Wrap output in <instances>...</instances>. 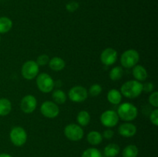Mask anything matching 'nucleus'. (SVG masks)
<instances>
[{"label":"nucleus","instance_id":"obj_1","mask_svg":"<svg viewBox=\"0 0 158 157\" xmlns=\"http://www.w3.org/2000/svg\"><path fill=\"white\" fill-rule=\"evenodd\" d=\"M120 93L128 99H136L143 92V84L137 80H130L120 87Z\"/></svg>","mask_w":158,"mask_h":157},{"label":"nucleus","instance_id":"obj_2","mask_svg":"<svg viewBox=\"0 0 158 157\" xmlns=\"http://www.w3.org/2000/svg\"><path fill=\"white\" fill-rule=\"evenodd\" d=\"M119 119L125 122H131L135 119L138 115V109L131 103H123L118 107L117 112Z\"/></svg>","mask_w":158,"mask_h":157},{"label":"nucleus","instance_id":"obj_3","mask_svg":"<svg viewBox=\"0 0 158 157\" xmlns=\"http://www.w3.org/2000/svg\"><path fill=\"white\" fill-rule=\"evenodd\" d=\"M36 85L40 92L43 93H49L53 89L55 83L49 74L42 72L38 74L36 76Z\"/></svg>","mask_w":158,"mask_h":157},{"label":"nucleus","instance_id":"obj_4","mask_svg":"<svg viewBox=\"0 0 158 157\" xmlns=\"http://www.w3.org/2000/svg\"><path fill=\"white\" fill-rule=\"evenodd\" d=\"M140 60V54L135 49H128L123 52L120 57V63L124 68L131 69L137 65Z\"/></svg>","mask_w":158,"mask_h":157},{"label":"nucleus","instance_id":"obj_5","mask_svg":"<svg viewBox=\"0 0 158 157\" xmlns=\"http://www.w3.org/2000/svg\"><path fill=\"white\" fill-rule=\"evenodd\" d=\"M9 137L12 144L15 146H23L27 141V133L21 126H15L9 133Z\"/></svg>","mask_w":158,"mask_h":157},{"label":"nucleus","instance_id":"obj_6","mask_svg":"<svg viewBox=\"0 0 158 157\" xmlns=\"http://www.w3.org/2000/svg\"><path fill=\"white\" fill-rule=\"evenodd\" d=\"M63 132H64L65 136L73 142L80 141L84 135V131L83 128L78 124H74V123L67 125L64 128Z\"/></svg>","mask_w":158,"mask_h":157},{"label":"nucleus","instance_id":"obj_7","mask_svg":"<svg viewBox=\"0 0 158 157\" xmlns=\"http://www.w3.org/2000/svg\"><path fill=\"white\" fill-rule=\"evenodd\" d=\"M40 72V66L36 62L33 60H29L26 62L22 66L21 73L24 78L27 80H32L38 75Z\"/></svg>","mask_w":158,"mask_h":157},{"label":"nucleus","instance_id":"obj_8","mask_svg":"<svg viewBox=\"0 0 158 157\" xmlns=\"http://www.w3.org/2000/svg\"><path fill=\"white\" fill-rule=\"evenodd\" d=\"M40 112L42 115L48 119H54L60 114L58 105L52 101H45L40 106Z\"/></svg>","mask_w":158,"mask_h":157},{"label":"nucleus","instance_id":"obj_9","mask_svg":"<svg viewBox=\"0 0 158 157\" xmlns=\"http://www.w3.org/2000/svg\"><path fill=\"white\" fill-rule=\"evenodd\" d=\"M68 97L73 103H83L87 99L88 92L83 86H76L69 89Z\"/></svg>","mask_w":158,"mask_h":157},{"label":"nucleus","instance_id":"obj_10","mask_svg":"<svg viewBox=\"0 0 158 157\" xmlns=\"http://www.w3.org/2000/svg\"><path fill=\"white\" fill-rule=\"evenodd\" d=\"M100 123L107 128H112L117 126L119 123V116L117 112L114 110H106L100 115Z\"/></svg>","mask_w":158,"mask_h":157},{"label":"nucleus","instance_id":"obj_11","mask_svg":"<svg viewBox=\"0 0 158 157\" xmlns=\"http://www.w3.org/2000/svg\"><path fill=\"white\" fill-rule=\"evenodd\" d=\"M37 106V99L34 95H26L20 102V109L25 113H32L35 110Z\"/></svg>","mask_w":158,"mask_h":157},{"label":"nucleus","instance_id":"obj_12","mask_svg":"<svg viewBox=\"0 0 158 157\" xmlns=\"http://www.w3.org/2000/svg\"><path fill=\"white\" fill-rule=\"evenodd\" d=\"M117 60V52L113 48H106L100 55V61L106 66H112Z\"/></svg>","mask_w":158,"mask_h":157},{"label":"nucleus","instance_id":"obj_13","mask_svg":"<svg viewBox=\"0 0 158 157\" xmlns=\"http://www.w3.org/2000/svg\"><path fill=\"white\" fill-rule=\"evenodd\" d=\"M118 132L122 136L130 138V137L134 136L137 133V127L133 123L127 122L119 126Z\"/></svg>","mask_w":158,"mask_h":157},{"label":"nucleus","instance_id":"obj_14","mask_svg":"<svg viewBox=\"0 0 158 157\" xmlns=\"http://www.w3.org/2000/svg\"><path fill=\"white\" fill-rule=\"evenodd\" d=\"M133 75L136 80L139 82L144 81L148 78V73L147 69L141 65H136L133 67Z\"/></svg>","mask_w":158,"mask_h":157},{"label":"nucleus","instance_id":"obj_15","mask_svg":"<svg viewBox=\"0 0 158 157\" xmlns=\"http://www.w3.org/2000/svg\"><path fill=\"white\" fill-rule=\"evenodd\" d=\"M49 66L52 71L55 72H60L62 71L66 66V62L64 60L60 57H53L51 59H49Z\"/></svg>","mask_w":158,"mask_h":157},{"label":"nucleus","instance_id":"obj_16","mask_svg":"<svg viewBox=\"0 0 158 157\" xmlns=\"http://www.w3.org/2000/svg\"><path fill=\"white\" fill-rule=\"evenodd\" d=\"M122 94L119 90L112 89L107 92V100L113 105H119L122 101Z\"/></svg>","mask_w":158,"mask_h":157},{"label":"nucleus","instance_id":"obj_17","mask_svg":"<svg viewBox=\"0 0 158 157\" xmlns=\"http://www.w3.org/2000/svg\"><path fill=\"white\" fill-rule=\"evenodd\" d=\"M86 139H87L88 143L92 146H97L103 141V135L100 132L91 131L87 134Z\"/></svg>","mask_w":158,"mask_h":157},{"label":"nucleus","instance_id":"obj_18","mask_svg":"<svg viewBox=\"0 0 158 157\" xmlns=\"http://www.w3.org/2000/svg\"><path fill=\"white\" fill-rule=\"evenodd\" d=\"M120 148L116 143H110L104 148L103 153L106 157H116L119 155Z\"/></svg>","mask_w":158,"mask_h":157},{"label":"nucleus","instance_id":"obj_19","mask_svg":"<svg viewBox=\"0 0 158 157\" xmlns=\"http://www.w3.org/2000/svg\"><path fill=\"white\" fill-rule=\"evenodd\" d=\"M12 110V103L10 100L6 98L0 99V115L6 116L9 115Z\"/></svg>","mask_w":158,"mask_h":157},{"label":"nucleus","instance_id":"obj_20","mask_svg":"<svg viewBox=\"0 0 158 157\" xmlns=\"http://www.w3.org/2000/svg\"><path fill=\"white\" fill-rule=\"evenodd\" d=\"M12 21L6 16L0 17V34L7 33L12 29Z\"/></svg>","mask_w":158,"mask_h":157},{"label":"nucleus","instance_id":"obj_21","mask_svg":"<svg viewBox=\"0 0 158 157\" xmlns=\"http://www.w3.org/2000/svg\"><path fill=\"white\" fill-rule=\"evenodd\" d=\"M52 98L53 102L57 105H63L66 103V93L61 89H56L52 94Z\"/></svg>","mask_w":158,"mask_h":157},{"label":"nucleus","instance_id":"obj_22","mask_svg":"<svg viewBox=\"0 0 158 157\" xmlns=\"http://www.w3.org/2000/svg\"><path fill=\"white\" fill-rule=\"evenodd\" d=\"M77 121L79 126H86L90 122V115L86 110H82L77 114Z\"/></svg>","mask_w":158,"mask_h":157},{"label":"nucleus","instance_id":"obj_23","mask_svg":"<svg viewBox=\"0 0 158 157\" xmlns=\"http://www.w3.org/2000/svg\"><path fill=\"white\" fill-rule=\"evenodd\" d=\"M139 149L135 145H129L123 149L122 152L123 157H137Z\"/></svg>","mask_w":158,"mask_h":157},{"label":"nucleus","instance_id":"obj_24","mask_svg":"<svg viewBox=\"0 0 158 157\" xmlns=\"http://www.w3.org/2000/svg\"><path fill=\"white\" fill-rule=\"evenodd\" d=\"M123 70L120 66H115L110 72V78L112 81H118L123 77Z\"/></svg>","mask_w":158,"mask_h":157},{"label":"nucleus","instance_id":"obj_25","mask_svg":"<svg viewBox=\"0 0 158 157\" xmlns=\"http://www.w3.org/2000/svg\"><path fill=\"white\" fill-rule=\"evenodd\" d=\"M81 157H103V155L97 148H89L83 152Z\"/></svg>","mask_w":158,"mask_h":157},{"label":"nucleus","instance_id":"obj_26","mask_svg":"<svg viewBox=\"0 0 158 157\" xmlns=\"http://www.w3.org/2000/svg\"><path fill=\"white\" fill-rule=\"evenodd\" d=\"M88 92V95H89L90 96L92 97H96L98 96L102 92V86H100V84H93L92 86L89 87V90L87 91Z\"/></svg>","mask_w":158,"mask_h":157},{"label":"nucleus","instance_id":"obj_27","mask_svg":"<svg viewBox=\"0 0 158 157\" xmlns=\"http://www.w3.org/2000/svg\"><path fill=\"white\" fill-rule=\"evenodd\" d=\"M35 62L39 66H45L49 63V57L46 54H43V55H39Z\"/></svg>","mask_w":158,"mask_h":157},{"label":"nucleus","instance_id":"obj_28","mask_svg":"<svg viewBox=\"0 0 158 157\" xmlns=\"http://www.w3.org/2000/svg\"><path fill=\"white\" fill-rule=\"evenodd\" d=\"M149 103L154 108L158 107V92L157 91L153 92L149 96Z\"/></svg>","mask_w":158,"mask_h":157},{"label":"nucleus","instance_id":"obj_29","mask_svg":"<svg viewBox=\"0 0 158 157\" xmlns=\"http://www.w3.org/2000/svg\"><path fill=\"white\" fill-rule=\"evenodd\" d=\"M79 3L76 1H70L66 5V9L68 12H74L79 9Z\"/></svg>","mask_w":158,"mask_h":157},{"label":"nucleus","instance_id":"obj_30","mask_svg":"<svg viewBox=\"0 0 158 157\" xmlns=\"http://www.w3.org/2000/svg\"><path fill=\"white\" fill-rule=\"evenodd\" d=\"M150 120L154 126H158V109L157 108L151 112V115H150Z\"/></svg>","mask_w":158,"mask_h":157},{"label":"nucleus","instance_id":"obj_31","mask_svg":"<svg viewBox=\"0 0 158 157\" xmlns=\"http://www.w3.org/2000/svg\"><path fill=\"white\" fill-rule=\"evenodd\" d=\"M154 86L152 83H146L144 84H143V92H152V91L154 90Z\"/></svg>","mask_w":158,"mask_h":157},{"label":"nucleus","instance_id":"obj_32","mask_svg":"<svg viewBox=\"0 0 158 157\" xmlns=\"http://www.w3.org/2000/svg\"><path fill=\"white\" fill-rule=\"evenodd\" d=\"M114 131H113L111 129H106V130H104V132H103V135H103L106 139H111L114 137Z\"/></svg>","mask_w":158,"mask_h":157},{"label":"nucleus","instance_id":"obj_33","mask_svg":"<svg viewBox=\"0 0 158 157\" xmlns=\"http://www.w3.org/2000/svg\"><path fill=\"white\" fill-rule=\"evenodd\" d=\"M0 157H12V156L8 153H1L0 154Z\"/></svg>","mask_w":158,"mask_h":157},{"label":"nucleus","instance_id":"obj_34","mask_svg":"<svg viewBox=\"0 0 158 157\" xmlns=\"http://www.w3.org/2000/svg\"><path fill=\"white\" fill-rule=\"evenodd\" d=\"M0 42H1V37H0Z\"/></svg>","mask_w":158,"mask_h":157},{"label":"nucleus","instance_id":"obj_35","mask_svg":"<svg viewBox=\"0 0 158 157\" xmlns=\"http://www.w3.org/2000/svg\"><path fill=\"white\" fill-rule=\"evenodd\" d=\"M105 157H106V156H105Z\"/></svg>","mask_w":158,"mask_h":157}]
</instances>
